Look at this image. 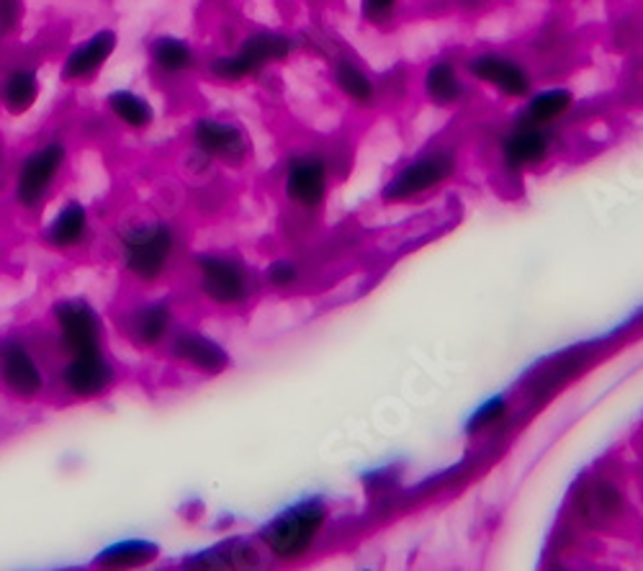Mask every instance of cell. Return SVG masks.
<instances>
[{
	"label": "cell",
	"mask_w": 643,
	"mask_h": 571,
	"mask_svg": "<svg viewBox=\"0 0 643 571\" xmlns=\"http://www.w3.org/2000/svg\"><path fill=\"white\" fill-rule=\"evenodd\" d=\"M121 270L142 288H155L176 268L180 232L168 219H135L117 229Z\"/></svg>",
	"instance_id": "obj_1"
},
{
	"label": "cell",
	"mask_w": 643,
	"mask_h": 571,
	"mask_svg": "<svg viewBox=\"0 0 643 571\" xmlns=\"http://www.w3.org/2000/svg\"><path fill=\"white\" fill-rule=\"evenodd\" d=\"M329 508L319 496H304V500L288 504L263 523L255 533V541L270 559L281 564H294V561L307 559L315 545L322 541V533L327 531Z\"/></svg>",
	"instance_id": "obj_2"
},
{
	"label": "cell",
	"mask_w": 643,
	"mask_h": 571,
	"mask_svg": "<svg viewBox=\"0 0 643 571\" xmlns=\"http://www.w3.org/2000/svg\"><path fill=\"white\" fill-rule=\"evenodd\" d=\"M194 284L201 299L221 312H235L258 294V276L243 255L233 250H201L191 258Z\"/></svg>",
	"instance_id": "obj_3"
},
{
	"label": "cell",
	"mask_w": 643,
	"mask_h": 571,
	"mask_svg": "<svg viewBox=\"0 0 643 571\" xmlns=\"http://www.w3.org/2000/svg\"><path fill=\"white\" fill-rule=\"evenodd\" d=\"M55 347L60 358L109 351V327L103 312L88 296H60L49 306Z\"/></svg>",
	"instance_id": "obj_4"
},
{
	"label": "cell",
	"mask_w": 643,
	"mask_h": 571,
	"mask_svg": "<svg viewBox=\"0 0 643 571\" xmlns=\"http://www.w3.org/2000/svg\"><path fill=\"white\" fill-rule=\"evenodd\" d=\"M461 155L456 145H433L409 157L382 188V204L417 201L433 190L443 188L458 176Z\"/></svg>",
	"instance_id": "obj_5"
},
{
	"label": "cell",
	"mask_w": 643,
	"mask_h": 571,
	"mask_svg": "<svg viewBox=\"0 0 643 571\" xmlns=\"http://www.w3.org/2000/svg\"><path fill=\"white\" fill-rule=\"evenodd\" d=\"M49 374L34 343L23 333H0V392L19 404L44 400Z\"/></svg>",
	"instance_id": "obj_6"
},
{
	"label": "cell",
	"mask_w": 643,
	"mask_h": 571,
	"mask_svg": "<svg viewBox=\"0 0 643 571\" xmlns=\"http://www.w3.org/2000/svg\"><path fill=\"white\" fill-rule=\"evenodd\" d=\"M65 165H68V145L62 139H49L31 150L13 173L11 196L21 211L37 214L47 206L49 196L55 194Z\"/></svg>",
	"instance_id": "obj_7"
},
{
	"label": "cell",
	"mask_w": 643,
	"mask_h": 571,
	"mask_svg": "<svg viewBox=\"0 0 643 571\" xmlns=\"http://www.w3.org/2000/svg\"><path fill=\"white\" fill-rule=\"evenodd\" d=\"M119 366L109 351L93 355H68L55 368V386L68 402L93 404L119 386Z\"/></svg>",
	"instance_id": "obj_8"
},
{
	"label": "cell",
	"mask_w": 643,
	"mask_h": 571,
	"mask_svg": "<svg viewBox=\"0 0 643 571\" xmlns=\"http://www.w3.org/2000/svg\"><path fill=\"white\" fill-rule=\"evenodd\" d=\"M333 190V160L319 150H301L288 157L281 173V194L294 209L319 214Z\"/></svg>",
	"instance_id": "obj_9"
},
{
	"label": "cell",
	"mask_w": 643,
	"mask_h": 571,
	"mask_svg": "<svg viewBox=\"0 0 643 571\" xmlns=\"http://www.w3.org/2000/svg\"><path fill=\"white\" fill-rule=\"evenodd\" d=\"M294 41L278 31H255L247 37L237 52L214 57L209 62V72L221 82H240L255 78L268 65L286 60L294 52Z\"/></svg>",
	"instance_id": "obj_10"
},
{
	"label": "cell",
	"mask_w": 643,
	"mask_h": 571,
	"mask_svg": "<svg viewBox=\"0 0 643 571\" xmlns=\"http://www.w3.org/2000/svg\"><path fill=\"white\" fill-rule=\"evenodd\" d=\"M178 329V312L170 296H145L123 312L121 335L139 353L165 351Z\"/></svg>",
	"instance_id": "obj_11"
},
{
	"label": "cell",
	"mask_w": 643,
	"mask_h": 571,
	"mask_svg": "<svg viewBox=\"0 0 643 571\" xmlns=\"http://www.w3.org/2000/svg\"><path fill=\"white\" fill-rule=\"evenodd\" d=\"M464 72L468 80L492 88L494 93L507 98V101H525L535 90L533 70L523 60L507 52H476L464 62Z\"/></svg>",
	"instance_id": "obj_12"
},
{
	"label": "cell",
	"mask_w": 643,
	"mask_h": 571,
	"mask_svg": "<svg viewBox=\"0 0 643 571\" xmlns=\"http://www.w3.org/2000/svg\"><path fill=\"white\" fill-rule=\"evenodd\" d=\"M554 155V135L546 127H535L517 119L502 131L497 142L499 168L513 178H523L541 165H546Z\"/></svg>",
	"instance_id": "obj_13"
},
{
	"label": "cell",
	"mask_w": 643,
	"mask_h": 571,
	"mask_svg": "<svg viewBox=\"0 0 643 571\" xmlns=\"http://www.w3.org/2000/svg\"><path fill=\"white\" fill-rule=\"evenodd\" d=\"M194 150L204 160L227 165V168H243L253 155L250 135L237 121L219 119V116H201L191 129Z\"/></svg>",
	"instance_id": "obj_14"
},
{
	"label": "cell",
	"mask_w": 643,
	"mask_h": 571,
	"mask_svg": "<svg viewBox=\"0 0 643 571\" xmlns=\"http://www.w3.org/2000/svg\"><path fill=\"white\" fill-rule=\"evenodd\" d=\"M168 358L178 366L194 371L196 376L217 378L225 376L233 368V353L227 345H221L217 337L206 335L204 329L180 327L172 333L168 347H165Z\"/></svg>",
	"instance_id": "obj_15"
},
{
	"label": "cell",
	"mask_w": 643,
	"mask_h": 571,
	"mask_svg": "<svg viewBox=\"0 0 643 571\" xmlns=\"http://www.w3.org/2000/svg\"><path fill=\"white\" fill-rule=\"evenodd\" d=\"M93 232L96 229L88 206L78 201V198H70L47 219V225L39 232V239L47 250L57 255H72L86 250L90 239H93Z\"/></svg>",
	"instance_id": "obj_16"
},
{
	"label": "cell",
	"mask_w": 643,
	"mask_h": 571,
	"mask_svg": "<svg viewBox=\"0 0 643 571\" xmlns=\"http://www.w3.org/2000/svg\"><path fill=\"white\" fill-rule=\"evenodd\" d=\"M625 508H629V502H625L623 490L613 479L605 476L592 479V482L584 484L580 494L574 496L576 518L590 528H605L617 523V518H623Z\"/></svg>",
	"instance_id": "obj_17"
},
{
	"label": "cell",
	"mask_w": 643,
	"mask_h": 571,
	"mask_svg": "<svg viewBox=\"0 0 643 571\" xmlns=\"http://www.w3.org/2000/svg\"><path fill=\"white\" fill-rule=\"evenodd\" d=\"M419 88H423L425 101L435 109H458L468 98V76L464 65L441 57L427 65L419 78Z\"/></svg>",
	"instance_id": "obj_18"
},
{
	"label": "cell",
	"mask_w": 643,
	"mask_h": 571,
	"mask_svg": "<svg viewBox=\"0 0 643 571\" xmlns=\"http://www.w3.org/2000/svg\"><path fill=\"white\" fill-rule=\"evenodd\" d=\"M263 549L258 541L245 535L225 538V541L209 545V549L186 553L180 559V569H253L260 564Z\"/></svg>",
	"instance_id": "obj_19"
},
{
	"label": "cell",
	"mask_w": 643,
	"mask_h": 571,
	"mask_svg": "<svg viewBox=\"0 0 643 571\" xmlns=\"http://www.w3.org/2000/svg\"><path fill=\"white\" fill-rule=\"evenodd\" d=\"M119 47L117 31L101 29L96 35H90L88 39H82L80 45L70 49V55L65 57L60 78L65 82H82L96 78L98 72L106 68V62L111 60L113 52Z\"/></svg>",
	"instance_id": "obj_20"
},
{
	"label": "cell",
	"mask_w": 643,
	"mask_h": 571,
	"mask_svg": "<svg viewBox=\"0 0 643 571\" xmlns=\"http://www.w3.org/2000/svg\"><path fill=\"white\" fill-rule=\"evenodd\" d=\"M162 559V545L152 538H121L103 545L101 551L90 559V569L106 571H129V569H147L158 564Z\"/></svg>",
	"instance_id": "obj_21"
},
{
	"label": "cell",
	"mask_w": 643,
	"mask_h": 571,
	"mask_svg": "<svg viewBox=\"0 0 643 571\" xmlns=\"http://www.w3.org/2000/svg\"><path fill=\"white\" fill-rule=\"evenodd\" d=\"M333 82L358 109H376L378 98H382L378 80L350 55H340L333 62Z\"/></svg>",
	"instance_id": "obj_22"
},
{
	"label": "cell",
	"mask_w": 643,
	"mask_h": 571,
	"mask_svg": "<svg viewBox=\"0 0 643 571\" xmlns=\"http://www.w3.org/2000/svg\"><path fill=\"white\" fill-rule=\"evenodd\" d=\"M574 106H576V96L572 88L554 86V88L533 90V93L523 101V109L521 114H517V119L535 124V127L554 129L556 124H562L566 116L574 111Z\"/></svg>",
	"instance_id": "obj_23"
},
{
	"label": "cell",
	"mask_w": 643,
	"mask_h": 571,
	"mask_svg": "<svg viewBox=\"0 0 643 571\" xmlns=\"http://www.w3.org/2000/svg\"><path fill=\"white\" fill-rule=\"evenodd\" d=\"M41 96V80L34 68H13L0 82V106L11 116H27Z\"/></svg>",
	"instance_id": "obj_24"
},
{
	"label": "cell",
	"mask_w": 643,
	"mask_h": 571,
	"mask_svg": "<svg viewBox=\"0 0 643 571\" xmlns=\"http://www.w3.org/2000/svg\"><path fill=\"white\" fill-rule=\"evenodd\" d=\"M150 62L155 65V70L162 72V76L178 78L196 70V65H199V55H196L191 41H186L184 37L162 35L158 39H152Z\"/></svg>",
	"instance_id": "obj_25"
},
{
	"label": "cell",
	"mask_w": 643,
	"mask_h": 571,
	"mask_svg": "<svg viewBox=\"0 0 643 571\" xmlns=\"http://www.w3.org/2000/svg\"><path fill=\"white\" fill-rule=\"evenodd\" d=\"M106 106H109L113 119L131 131H147L155 124V119H158L150 98L139 96L135 90L127 88L111 90V93L106 96Z\"/></svg>",
	"instance_id": "obj_26"
},
{
	"label": "cell",
	"mask_w": 643,
	"mask_h": 571,
	"mask_svg": "<svg viewBox=\"0 0 643 571\" xmlns=\"http://www.w3.org/2000/svg\"><path fill=\"white\" fill-rule=\"evenodd\" d=\"M301 278L304 268L294 258H276L263 270V280H266L274 292H291V288L301 284Z\"/></svg>",
	"instance_id": "obj_27"
},
{
	"label": "cell",
	"mask_w": 643,
	"mask_h": 571,
	"mask_svg": "<svg viewBox=\"0 0 643 571\" xmlns=\"http://www.w3.org/2000/svg\"><path fill=\"white\" fill-rule=\"evenodd\" d=\"M507 417H510V402L505 400V396H494V400L482 404V407L474 412L466 430H468V435L489 433V430L499 427Z\"/></svg>",
	"instance_id": "obj_28"
},
{
	"label": "cell",
	"mask_w": 643,
	"mask_h": 571,
	"mask_svg": "<svg viewBox=\"0 0 643 571\" xmlns=\"http://www.w3.org/2000/svg\"><path fill=\"white\" fill-rule=\"evenodd\" d=\"M358 11L368 27H389L392 21H397L402 0H358Z\"/></svg>",
	"instance_id": "obj_29"
},
{
	"label": "cell",
	"mask_w": 643,
	"mask_h": 571,
	"mask_svg": "<svg viewBox=\"0 0 643 571\" xmlns=\"http://www.w3.org/2000/svg\"><path fill=\"white\" fill-rule=\"evenodd\" d=\"M23 21V0H0V39L13 37Z\"/></svg>",
	"instance_id": "obj_30"
}]
</instances>
